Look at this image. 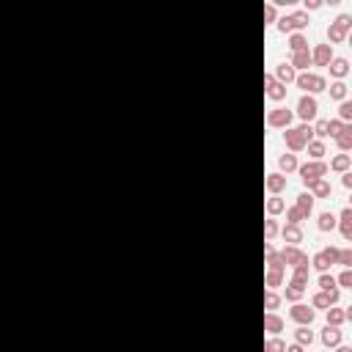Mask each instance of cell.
<instances>
[{
    "label": "cell",
    "instance_id": "f6af8a7d",
    "mask_svg": "<svg viewBox=\"0 0 352 352\" xmlns=\"http://www.w3.org/2000/svg\"><path fill=\"white\" fill-rule=\"evenodd\" d=\"M339 286H344V289H352V270H344V273L339 275V281H336Z\"/></svg>",
    "mask_w": 352,
    "mask_h": 352
},
{
    "label": "cell",
    "instance_id": "d4e9b609",
    "mask_svg": "<svg viewBox=\"0 0 352 352\" xmlns=\"http://www.w3.org/2000/svg\"><path fill=\"white\" fill-rule=\"evenodd\" d=\"M316 228H319V231H333V228H336V215L322 212V215H319V220H316Z\"/></svg>",
    "mask_w": 352,
    "mask_h": 352
},
{
    "label": "cell",
    "instance_id": "1f68e13d",
    "mask_svg": "<svg viewBox=\"0 0 352 352\" xmlns=\"http://www.w3.org/2000/svg\"><path fill=\"white\" fill-rule=\"evenodd\" d=\"M303 294H305V286H297V283H289L286 286V300L289 303H297Z\"/></svg>",
    "mask_w": 352,
    "mask_h": 352
},
{
    "label": "cell",
    "instance_id": "5b68a950",
    "mask_svg": "<svg viewBox=\"0 0 352 352\" xmlns=\"http://www.w3.org/2000/svg\"><path fill=\"white\" fill-rule=\"evenodd\" d=\"M278 256H281V262H283V267H292V270L300 267V264H308V256L300 251L297 245H286V248H283Z\"/></svg>",
    "mask_w": 352,
    "mask_h": 352
},
{
    "label": "cell",
    "instance_id": "ffe728a7",
    "mask_svg": "<svg viewBox=\"0 0 352 352\" xmlns=\"http://www.w3.org/2000/svg\"><path fill=\"white\" fill-rule=\"evenodd\" d=\"M308 267L311 264H300V267L292 270V283H297V286H308Z\"/></svg>",
    "mask_w": 352,
    "mask_h": 352
},
{
    "label": "cell",
    "instance_id": "4316f807",
    "mask_svg": "<svg viewBox=\"0 0 352 352\" xmlns=\"http://www.w3.org/2000/svg\"><path fill=\"white\" fill-rule=\"evenodd\" d=\"M283 239H286L289 245L303 242V231H300V226H286V228H283Z\"/></svg>",
    "mask_w": 352,
    "mask_h": 352
},
{
    "label": "cell",
    "instance_id": "7402d4cb",
    "mask_svg": "<svg viewBox=\"0 0 352 352\" xmlns=\"http://www.w3.org/2000/svg\"><path fill=\"white\" fill-rule=\"evenodd\" d=\"M308 193H311L314 198H328V196H330V182H325V179L314 182V185L308 187Z\"/></svg>",
    "mask_w": 352,
    "mask_h": 352
},
{
    "label": "cell",
    "instance_id": "74e56055",
    "mask_svg": "<svg viewBox=\"0 0 352 352\" xmlns=\"http://www.w3.org/2000/svg\"><path fill=\"white\" fill-rule=\"evenodd\" d=\"M319 286H322V292H333V289H336V278L330 273H322V275H319Z\"/></svg>",
    "mask_w": 352,
    "mask_h": 352
},
{
    "label": "cell",
    "instance_id": "e575fe53",
    "mask_svg": "<svg viewBox=\"0 0 352 352\" xmlns=\"http://www.w3.org/2000/svg\"><path fill=\"white\" fill-rule=\"evenodd\" d=\"M330 96H333V99H339V102H344L347 99V85L341 83V80H336V83L330 85Z\"/></svg>",
    "mask_w": 352,
    "mask_h": 352
},
{
    "label": "cell",
    "instance_id": "681fc988",
    "mask_svg": "<svg viewBox=\"0 0 352 352\" xmlns=\"http://www.w3.org/2000/svg\"><path fill=\"white\" fill-rule=\"evenodd\" d=\"M319 6H322L319 0H305V14H308V11H316Z\"/></svg>",
    "mask_w": 352,
    "mask_h": 352
},
{
    "label": "cell",
    "instance_id": "d590c367",
    "mask_svg": "<svg viewBox=\"0 0 352 352\" xmlns=\"http://www.w3.org/2000/svg\"><path fill=\"white\" fill-rule=\"evenodd\" d=\"M311 264H314V267H316V270H319V273H328V270H330V267H333V264H330V262H328V259H325V253H322V251L316 253V256H314V259H311Z\"/></svg>",
    "mask_w": 352,
    "mask_h": 352
},
{
    "label": "cell",
    "instance_id": "cb8c5ba5",
    "mask_svg": "<svg viewBox=\"0 0 352 352\" xmlns=\"http://www.w3.org/2000/svg\"><path fill=\"white\" fill-rule=\"evenodd\" d=\"M336 146H339L341 151H350L352 149V127L350 124H347V130L341 132L339 138H336Z\"/></svg>",
    "mask_w": 352,
    "mask_h": 352
},
{
    "label": "cell",
    "instance_id": "52a82bcc",
    "mask_svg": "<svg viewBox=\"0 0 352 352\" xmlns=\"http://www.w3.org/2000/svg\"><path fill=\"white\" fill-rule=\"evenodd\" d=\"M292 119H294V113L292 110H286V108H275V110H270L267 113V127H273V130H286L289 124H292Z\"/></svg>",
    "mask_w": 352,
    "mask_h": 352
},
{
    "label": "cell",
    "instance_id": "277c9868",
    "mask_svg": "<svg viewBox=\"0 0 352 352\" xmlns=\"http://www.w3.org/2000/svg\"><path fill=\"white\" fill-rule=\"evenodd\" d=\"M294 80H297V85H300V88H303L308 96H311V94H319V91L328 88V83H325L322 74H314V72H303V74H297Z\"/></svg>",
    "mask_w": 352,
    "mask_h": 352
},
{
    "label": "cell",
    "instance_id": "7c38bea8",
    "mask_svg": "<svg viewBox=\"0 0 352 352\" xmlns=\"http://www.w3.org/2000/svg\"><path fill=\"white\" fill-rule=\"evenodd\" d=\"M286 19H289V28H292V33H294V30L308 28V22H311L305 11H292V14H286Z\"/></svg>",
    "mask_w": 352,
    "mask_h": 352
},
{
    "label": "cell",
    "instance_id": "7a4b0ae2",
    "mask_svg": "<svg viewBox=\"0 0 352 352\" xmlns=\"http://www.w3.org/2000/svg\"><path fill=\"white\" fill-rule=\"evenodd\" d=\"M328 162L325 160H314V162H305L303 168H300V176H303V185L305 187H311L314 182H319V179H325L328 176Z\"/></svg>",
    "mask_w": 352,
    "mask_h": 352
},
{
    "label": "cell",
    "instance_id": "7bdbcfd3",
    "mask_svg": "<svg viewBox=\"0 0 352 352\" xmlns=\"http://www.w3.org/2000/svg\"><path fill=\"white\" fill-rule=\"evenodd\" d=\"M352 119V102H341L339 105V121H350Z\"/></svg>",
    "mask_w": 352,
    "mask_h": 352
},
{
    "label": "cell",
    "instance_id": "e0dca14e",
    "mask_svg": "<svg viewBox=\"0 0 352 352\" xmlns=\"http://www.w3.org/2000/svg\"><path fill=\"white\" fill-rule=\"evenodd\" d=\"M264 330L273 333V336H278L281 330H283V319H281L278 314H267V316H264Z\"/></svg>",
    "mask_w": 352,
    "mask_h": 352
},
{
    "label": "cell",
    "instance_id": "816d5d0a",
    "mask_svg": "<svg viewBox=\"0 0 352 352\" xmlns=\"http://www.w3.org/2000/svg\"><path fill=\"white\" fill-rule=\"evenodd\" d=\"M283 352H303V347H300V344H292V347H286Z\"/></svg>",
    "mask_w": 352,
    "mask_h": 352
},
{
    "label": "cell",
    "instance_id": "4dcf8cb0",
    "mask_svg": "<svg viewBox=\"0 0 352 352\" xmlns=\"http://www.w3.org/2000/svg\"><path fill=\"white\" fill-rule=\"evenodd\" d=\"M308 154L314 157V160H322V157L328 154V149H325L322 141H311V143H308Z\"/></svg>",
    "mask_w": 352,
    "mask_h": 352
},
{
    "label": "cell",
    "instance_id": "ab89813d",
    "mask_svg": "<svg viewBox=\"0 0 352 352\" xmlns=\"http://www.w3.org/2000/svg\"><path fill=\"white\" fill-rule=\"evenodd\" d=\"M311 132H314L319 141H322V138H328V119H319L314 127H311Z\"/></svg>",
    "mask_w": 352,
    "mask_h": 352
},
{
    "label": "cell",
    "instance_id": "8fae6325",
    "mask_svg": "<svg viewBox=\"0 0 352 352\" xmlns=\"http://www.w3.org/2000/svg\"><path fill=\"white\" fill-rule=\"evenodd\" d=\"M289 66H292L294 72H297V69L308 72V66H314V64H311V50H303V53H294V55H292V61H289Z\"/></svg>",
    "mask_w": 352,
    "mask_h": 352
},
{
    "label": "cell",
    "instance_id": "6da1fadb",
    "mask_svg": "<svg viewBox=\"0 0 352 352\" xmlns=\"http://www.w3.org/2000/svg\"><path fill=\"white\" fill-rule=\"evenodd\" d=\"M311 138H314V132H311L308 124H303V127H286V132H283V143H286L289 151H303L305 146L311 143Z\"/></svg>",
    "mask_w": 352,
    "mask_h": 352
},
{
    "label": "cell",
    "instance_id": "ee69618b",
    "mask_svg": "<svg viewBox=\"0 0 352 352\" xmlns=\"http://www.w3.org/2000/svg\"><path fill=\"white\" fill-rule=\"evenodd\" d=\"M283 350H286V344L281 339H270L267 344H264V352H283Z\"/></svg>",
    "mask_w": 352,
    "mask_h": 352
},
{
    "label": "cell",
    "instance_id": "b9f144b4",
    "mask_svg": "<svg viewBox=\"0 0 352 352\" xmlns=\"http://www.w3.org/2000/svg\"><path fill=\"white\" fill-rule=\"evenodd\" d=\"M264 305H267V308H270V314H273V311H275V308H278V305H281V297H278V294L273 292V289H270V292H267V297H264Z\"/></svg>",
    "mask_w": 352,
    "mask_h": 352
},
{
    "label": "cell",
    "instance_id": "f546056e",
    "mask_svg": "<svg viewBox=\"0 0 352 352\" xmlns=\"http://www.w3.org/2000/svg\"><path fill=\"white\" fill-rule=\"evenodd\" d=\"M303 220H305V215L300 212L297 207H289L286 209V226H300Z\"/></svg>",
    "mask_w": 352,
    "mask_h": 352
},
{
    "label": "cell",
    "instance_id": "4fadbf2b",
    "mask_svg": "<svg viewBox=\"0 0 352 352\" xmlns=\"http://www.w3.org/2000/svg\"><path fill=\"white\" fill-rule=\"evenodd\" d=\"M297 77V72H294L289 64H278V69H275V80H278L281 85H286V83H292V80Z\"/></svg>",
    "mask_w": 352,
    "mask_h": 352
},
{
    "label": "cell",
    "instance_id": "60d3db41",
    "mask_svg": "<svg viewBox=\"0 0 352 352\" xmlns=\"http://www.w3.org/2000/svg\"><path fill=\"white\" fill-rule=\"evenodd\" d=\"M275 234H278V223H275L273 217H270V220H264V239L270 242V239H273Z\"/></svg>",
    "mask_w": 352,
    "mask_h": 352
},
{
    "label": "cell",
    "instance_id": "2e32d148",
    "mask_svg": "<svg viewBox=\"0 0 352 352\" xmlns=\"http://www.w3.org/2000/svg\"><path fill=\"white\" fill-rule=\"evenodd\" d=\"M339 228H341V237L352 239V209H344L339 217Z\"/></svg>",
    "mask_w": 352,
    "mask_h": 352
},
{
    "label": "cell",
    "instance_id": "83f0119b",
    "mask_svg": "<svg viewBox=\"0 0 352 352\" xmlns=\"http://www.w3.org/2000/svg\"><path fill=\"white\" fill-rule=\"evenodd\" d=\"M278 168H281L283 173H292V171H297V157H294V154H283V157L278 160Z\"/></svg>",
    "mask_w": 352,
    "mask_h": 352
},
{
    "label": "cell",
    "instance_id": "ac0fdd59",
    "mask_svg": "<svg viewBox=\"0 0 352 352\" xmlns=\"http://www.w3.org/2000/svg\"><path fill=\"white\" fill-rule=\"evenodd\" d=\"M330 74H333V77H347V72H350V64H347V58H333L330 61Z\"/></svg>",
    "mask_w": 352,
    "mask_h": 352
},
{
    "label": "cell",
    "instance_id": "44dd1931",
    "mask_svg": "<svg viewBox=\"0 0 352 352\" xmlns=\"http://www.w3.org/2000/svg\"><path fill=\"white\" fill-rule=\"evenodd\" d=\"M289 50H292V55L308 50V39H305L303 33H292V36H289Z\"/></svg>",
    "mask_w": 352,
    "mask_h": 352
},
{
    "label": "cell",
    "instance_id": "836d02e7",
    "mask_svg": "<svg viewBox=\"0 0 352 352\" xmlns=\"http://www.w3.org/2000/svg\"><path fill=\"white\" fill-rule=\"evenodd\" d=\"M281 281H283V273H281V270H267V278H264V283H267L270 289L281 286Z\"/></svg>",
    "mask_w": 352,
    "mask_h": 352
},
{
    "label": "cell",
    "instance_id": "8992f818",
    "mask_svg": "<svg viewBox=\"0 0 352 352\" xmlns=\"http://www.w3.org/2000/svg\"><path fill=\"white\" fill-rule=\"evenodd\" d=\"M316 113H319L316 99H314V96H308V94H303V96H300V102H297V116L305 121V124H308V121L316 119Z\"/></svg>",
    "mask_w": 352,
    "mask_h": 352
},
{
    "label": "cell",
    "instance_id": "f35d334b",
    "mask_svg": "<svg viewBox=\"0 0 352 352\" xmlns=\"http://www.w3.org/2000/svg\"><path fill=\"white\" fill-rule=\"evenodd\" d=\"M344 130H347L344 121H339V119H336V121H328V135H330V138H339Z\"/></svg>",
    "mask_w": 352,
    "mask_h": 352
},
{
    "label": "cell",
    "instance_id": "ba28073f",
    "mask_svg": "<svg viewBox=\"0 0 352 352\" xmlns=\"http://www.w3.org/2000/svg\"><path fill=\"white\" fill-rule=\"evenodd\" d=\"M289 316H292L297 325H303V328H311V322H314V316H316V311L314 308H308V305H303V303H294L292 305V311H289Z\"/></svg>",
    "mask_w": 352,
    "mask_h": 352
},
{
    "label": "cell",
    "instance_id": "c3c4849f",
    "mask_svg": "<svg viewBox=\"0 0 352 352\" xmlns=\"http://www.w3.org/2000/svg\"><path fill=\"white\" fill-rule=\"evenodd\" d=\"M325 259H328V262L330 264H336V262H339V248H325Z\"/></svg>",
    "mask_w": 352,
    "mask_h": 352
},
{
    "label": "cell",
    "instance_id": "7dc6e473",
    "mask_svg": "<svg viewBox=\"0 0 352 352\" xmlns=\"http://www.w3.org/2000/svg\"><path fill=\"white\" fill-rule=\"evenodd\" d=\"M264 19H267V22H275V19H278V11H275L273 3H264Z\"/></svg>",
    "mask_w": 352,
    "mask_h": 352
},
{
    "label": "cell",
    "instance_id": "484cf974",
    "mask_svg": "<svg viewBox=\"0 0 352 352\" xmlns=\"http://www.w3.org/2000/svg\"><path fill=\"white\" fill-rule=\"evenodd\" d=\"M344 319H347V311H341V308H328V325H330V328H339V325H344Z\"/></svg>",
    "mask_w": 352,
    "mask_h": 352
},
{
    "label": "cell",
    "instance_id": "603a6c76",
    "mask_svg": "<svg viewBox=\"0 0 352 352\" xmlns=\"http://www.w3.org/2000/svg\"><path fill=\"white\" fill-rule=\"evenodd\" d=\"M350 165H352L350 154H336L333 162H330V168H333V171H339V173H347V171H350Z\"/></svg>",
    "mask_w": 352,
    "mask_h": 352
},
{
    "label": "cell",
    "instance_id": "30bf717a",
    "mask_svg": "<svg viewBox=\"0 0 352 352\" xmlns=\"http://www.w3.org/2000/svg\"><path fill=\"white\" fill-rule=\"evenodd\" d=\"M330 61H333V47H330V44H319V47L311 53V64H316V66H328Z\"/></svg>",
    "mask_w": 352,
    "mask_h": 352
},
{
    "label": "cell",
    "instance_id": "d6a6232c",
    "mask_svg": "<svg viewBox=\"0 0 352 352\" xmlns=\"http://www.w3.org/2000/svg\"><path fill=\"white\" fill-rule=\"evenodd\" d=\"M311 308H322V311H328V308H330L328 294H325V292H316L314 297H311Z\"/></svg>",
    "mask_w": 352,
    "mask_h": 352
},
{
    "label": "cell",
    "instance_id": "5bb4252c",
    "mask_svg": "<svg viewBox=\"0 0 352 352\" xmlns=\"http://www.w3.org/2000/svg\"><path fill=\"white\" fill-rule=\"evenodd\" d=\"M322 344L328 347V350H330V347H339L341 344V330L339 328H330V325H328V328L322 330Z\"/></svg>",
    "mask_w": 352,
    "mask_h": 352
},
{
    "label": "cell",
    "instance_id": "f1b7e54d",
    "mask_svg": "<svg viewBox=\"0 0 352 352\" xmlns=\"http://www.w3.org/2000/svg\"><path fill=\"white\" fill-rule=\"evenodd\" d=\"M294 344H300V347H311V344H314V333H311L308 328H300L297 333H294Z\"/></svg>",
    "mask_w": 352,
    "mask_h": 352
},
{
    "label": "cell",
    "instance_id": "9c48e42d",
    "mask_svg": "<svg viewBox=\"0 0 352 352\" xmlns=\"http://www.w3.org/2000/svg\"><path fill=\"white\" fill-rule=\"evenodd\" d=\"M264 88H267V96H270L273 102L286 99V85H281L278 80L273 77V74H264Z\"/></svg>",
    "mask_w": 352,
    "mask_h": 352
},
{
    "label": "cell",
    "instance_id": "f5cc1de1",
    "mask_svg": "<svg viewBox=\"0 0 352 352\" xmlns=\"http://www.w3.org/2000/svg\"><path fill=\"white\" fill-rule=\"evenodd\" d=\"M336 352H352V350H350V347H341L339 344V350H336Z\"/></svg>",
    "mask_w": 352,
    "mask_h": 352
},
{
    "label": "cell",
    "instance_id": "d6986e66",
    "mask_svg": "<svg viewBox=\"0 0 352 352\" xmlns=\"http://www.w3.org/2000/svg\"><path fill=\"white\" fill-rule=\"evenodd\" d=\"M294 207H297L300 212L308 217L311 212H314V196H311V193H300V196H297V204H294Z\"/></svg>",
    "mask_w": 352,
    "mask_h": 352
},
{
    "label": "cell",
    "instance_id": "8d00e7d4",
    "mask_svg": "<svg viewBox=\"0 0 352 352\" xmlns=\"http://www.w3.org/2000/svg\"><path fill=\"white\" fill-rule=\"evenodd\" d=\"M283 209H286V204L281 201V198H270V201H267V212H270L273 217H275V215H281Z\"/></svg>",
    "mask_w": 352,
    "mask_h": 352
},
{
    "label": "cell",
    "instance_id": "3957f363",
    "mask_svg": "<svg viewBox=\"0 0 352 352\" xmlns=\"http://www.w3.org/2000/svg\"><path fill=\"white\" fill-rule=\"evenodd\" d=\"M350 28H352V17H350V14H339V17H336V22H330V28H328V39L333 44L344 42L347 33H350Z\"/></svg>",
    "mask_w": 352,
    "mask_h": 352
},
{
    "label": "cell",
    "instance_id": "bcb514c9",
    "mask_svg": "<svg viewBox=\"0 0 352 352\" xmlns=\"http://www.w3.org/2000/svg\"><path fill=\"white\" fill-rule=\"evenodd\" d=\"M336 264H344V267L350 270L352 267V251H347V248H344V251H339V262H336Z\"/></svg>",
    "mask_w": 352,
    "mask_h": 352
},
{
    "label": "cell",
    "instance_id": "f907efd6",
    "mask_svg": "<svg viewBox=\"0 0 352 352\" xmlns=\"http://www.w3.org/2000/svg\"><path fill=\"white\" fill-rule=\"evenodd\" d=\"M341 182H344V187H352V173L347 171V173H344V179H341Z\"/></svg>",
    "mask_w": 352,
    "mask_h": 352
},
{
    "label": "cell",
    "instance_id": "9a60e30c",
    "mask_svg": "<svg viewBox=\"0 0 352 352\" xmlns=\"http://www.w3.org/2000/svg\"><path fill=\"white\" fill-rule=\"evenodd\" d=\"M283 187H286V176H283V173H270L267 176V190L273 193V196H278Z\"/></svg>",
    "mask_w": 352,
    "mask_h": 352
}]
</instances>
